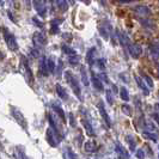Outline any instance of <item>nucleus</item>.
Masks as SVG:
<instances>
[{"label": "nucleus", "instance_id": "obj_1", "mask_svg": "<svg viewBox=\"0 0 159 159\" xmlns=\"http://www.w3.org/2000/svg\"><path fill=\"white\" fill-rule=\"evenodd\" d=\"M65 79H66V83L70 85V88L72 89V91L74 92V95L77 96V98L79 101H83V96H81V89H80V85L78 83L77 78L73 75V73L71 71H65Z\"/></svg>", "mask_w": 159, "mask_h": 159}, {"label": "nucleus", "instance_id": "obj_2", "mask_svg": "<svg viewBox=\"0 0 159 159\" xmlns=\"http://www.w3.org/2000/svg\"><path fill=\"white\" fill-rule=\"evenodd\" d=\"M2 36H4V41L6 43L7 48L11 50V52H17L18 50V43H17V40L15 37V35L8 30L7 28L2 26Z\"/></svg>", "mask_w": 159, "mask_h": 159}, {"label": "nucleus", "instance_id": "obj_3", "mask_svg": "<svg viewBox=\"0 0 159 159\" xmlns=\"http://www.w3.org/2000/svg\"><path fill=\"white\" fill-rule=\"evenodd\" d=\"M10 109H11V114H12L13 119L18 122V125L23 128L25 132H28V122H26V119L24 117L23 112L19 109H17L16 107H10Z\"/></svg>", "mask_w": 159, "mask_h": 159}, {"label": "nucleus", "instance_id": "obj_4", "mask_svg": "<svg viewBox=\"0 0 159 159\" xmlns=\"http://www.w3.org/2000/svg\"><path fill=\"white\" fill-rule=\"evenodd\" d=\"M98 31L99 35L103 37L104 40H109V37L112 36V25L109 20H103L98 25Z\"/></svg>", "mask_w": 159, "mask_h": 159}, {"label": "nucleus", "instance_id": "obj_5", "mask_svg": "<svg viewBox=\"0 0 159 159\" xmlns=\"http://www.w3.org/2000/svg\"><path fill=\"white\" fill-rule=\"evenodd\" d=\"M46 139H47V143H49V146H52V147H57L60 141H61V138L57 135L52 128H48L47 129Z\"/></svg>", "mask_w": 159, "mask_h": 159}, {"label": "nucleus", "instance_id": "obj_6", "mask_svg": "<svg viewBox=\"0 0 159 159\" xmlns=\"http://www.w3.org/2000/svg\"><path fill=\"white\" fill-rule=\"evenodd\" d=\"M126 48H127L129 55L132 56L133 59H139V57H140V55L143 54V48H141V46H139L138 43L129 42Z\"/></svg>", "mask_w": 159, "mask_h": 159}, {"label": "nucleus", "instance_id": "obj_7", "mask_svg": "<svg viewBox=\"0 0 159 159\" xmlns=\"http://www.w3.org/2000/svg\"><path fill=\"white\" fill-rule=\"evenodd\" d=\"M133 12L135 13L138 18H146V17H151L152 12L151 10L145 6V5H139V6H134L133 7Z\"/></svg>", "mask_w": 159, "mask_h": 159}, {"label": "nucleus", "instance_id": "obj_8", "mask_svg": "<svg viewBox=\"0 0 159 159\" xmlns=\"http://www.w3.org/2000/svg\"><path fill=\"white\" fill-rule=\"evenodd\" d=\"M32 6L36 10L40 17H44L47 15V7L44 0H32Z\"/></svg>", "mask_w": 159, "mask_h": 159}, {"label": "nucleus", "instance_id": "obj_9", "mask_svg": "<svg viewBox=\"0 0 159 159\" xmlns=\"http://www.w3.org/2000/svg\"><path fill=\"white\" fill-rule=\"evenodd\" d=\"M20 62H22V65H23L24 70H25V73H26V80H28V83H29L30 85H32V84H34V74H32L31 68H30V66H29L28 59H26L24 55H22V57H20Z\"/></svg>", "mask_w": 159, "mask_h": 159}, {"label": "nucleus", "instance_id": "obj_10", "mask_svg": "<svg viewBox=\"0 0 159 159\" xmlns=\"http://www.w3.org/2000/svg\"><path fill=\"white\" fill-rule=\"evenodd\" d=\"M97 108H98V111H99V114H101V116L103 117L105 125L108 126V128H111V120H110L109 115H108V112H107V109H105V105H104L103 101H99V102H98Z\"/></svg>", "mask_w": 159, "mask_h": 159}, {"label": "nucleus", "instance_id": "obj_11", "mask_svg": "<svg viewBox=\"0 0 159 159\" xmlns=\"http://www.w3.org/2000/svg\"><path fill=\"white\" fill-rule=\"evenodd\" d=\"M32 42H34V46L36 48L44 47L47 44V37L42 32H35L34 37H32Z\"/></svg>", "mask_w": 159, "mask_h": 159}, {"label": "nucleus", "instance_id": "obj_12", "mask_svg": "<svg viewBox=\"0 0 159 159\" xmlns=\"http://www.w3.org/2000/svg\"><path fill=\"white\" fill-rule=\"evenodd\" d=\"M48 121H49V126H50V128H52V129L55 132L56 134H57V135L62 139V138H64L62 129H61V127L59 126V123H57L55 120H54V117H53V115H52V114H48Z\"/></svg>", "mask_w": 159, "mask_h": 159}, {"label": "nucleus", "instance_id": "obj_13", "mask_svg": "<svg viewBox=\"0 0 159 159\" xmlns=\"http://www.w3.org/2000/svg\"><path fill=\"white\" fill-rule=\"evenodd\" d=\"M39 72L42 77H47L48 74L50 73L49 68H48V62H47V57L46 56H42L40 59V65H39Z\"/></svg>", "mask_w": 159, "mask_h": 159}, {"label": "nucleus", "instance_id": "obj_14", "mask_svg": "<svg viewBox=\"0 0 159 159\" xmlns=\"http://www.w3.org/2000/svg\"><path fill=\"white\" fill-rule=\"evenodd\" d=\"M81 123H83V127L85 128V132H86V134H88L89 136L96 135L95 129H93L92 125H91V121H90L88 117H83V119H81Z\"/></svg>", "mask_w": 159, "mask_h": 159}, {"label": "nucleus", "instance_id": "obj_15", "mask_svg": "<svg viewBox=\"0 0 159 159\" xmlns=\"http://www.w3.org/2000/svg\"><path fill=\"white\" fill-rule=\"evenodd\" d=\"M115 151H116V153L119 154L120 158H129V157H130L127 150H126V148H125V147H123L119 141H116V143H115Z\"/></svg>", "mask_w": 159, "mask_h": 159}, {"label": "nucleus", "instance_id": "obj_16", "mask_svg": "<svg viewBox=\"0 0 159 159\" xmlns=\"http://www.w3.org/2000/svg\"><path fill=\"white\" fill-rule=\"evenodd\" d=\"M143 79V78H140L139 75H135V81H136V84H138V86H139V89L143 91L145 96H148L150 95V90H148V88H147L146 81Z\"/></svg>", "mask_w": 159, "mask_h": 159}, {"label": "nucleus", "instance_id": "obj_17", "mask_svg": "<svg viewBox=\"0 0 159 159\" xmlns=\"http://www.w3.org/2000/svg\"><path fill=\"white\" fill-rule=\"evenodd\" d=\"M91 81H92V85L96 90L98 91H103L104 90V85H103V81L102 79L98 77V75H95V73L92 72V77H91Z\"/></svg>", "mask_w": 159, "mask_h": 159}, {"label": "nucleus", "instance_id": "obj_18", "mask_svg": "<svg viewBox=\"0 0 159 159\" xmlns=\"http://www.w3.org/2000/svg\"><path fill=\"white\" fill-rule=\"evenodd\" d=\"M138 19H139V22H140V24L143 25V28L150 29V30H154L156 24H154V22L152 20L151 17H146V18H138Z\"/></svg>", "mask_w": 159, "mask_h": 159}, {"label": "nucleus", "instance_id": "obj_19", "mask_svg": "<svg viewBox=\"0 0 159 159\" xmlns=\"http://www.w3.org/2000/svg\"><path fill=\"white\" fill-rule=\"evenodd\" d=\"M56 103H57V102H54V103L52 104V109L57 114V116L61 119V121H62L64 123H66V112L64 111V109H62L59 104H56Z\"/></svg>", "mask_w": 159, "mask_h": 159}, {"label": "nucleus", "instance_id": "obj_20", "mask_svg": "<svg viewBox=\"0 0 159 159\" xmlns=\"http://www.w3.org/2000/svg\"><path fill=\"white\" fill-rule=\"evenodd\" d=\"M96 53H97V50H96V48H90L88 50V53H86V61H88V64L92 67L96 62Z\"/></svg>", "mask_w": 159, "mask_h": 159}, {"label": "nucleus", "instance_id": "obj_21", "mask_svg": "<svg viewBox=\"0 0 159 159\" xmlns=\"http://www.w3.org/2000/svg\"><path fill=\"white\" fill-rule=\"evenodd\" d=\"M64 19H53L52 20V26H50V34L52 35H56L60 32V23H62Z\"/></svg>", "mask_w": 159, "mask_h": 159}, {"label": "nucleus", "instance_id": "obj_22", "mask_svg": "<svg viewBox=\"0 0 159 159\" xmlns=\"http://www.w3.org/2000/svg\"><path fill=\"white\" fill-rule=\"evenodd\" d=\"M84 150L88 153H93V152L97 151V143L96 141H92V140H88L84 143Z\"/></svg>", "mask_w": 159, "mask_h": 159}, {"label": "nucleus", "instance_id": "obj_23", "mask_svg": "<svg viewBox=\"0 0 159 159\" xmlns=\"http://www.w3.org/2000/svg\"><path fill=\"white\" fill-rule=\"evenodd\" d=\"M56 93H57V96L62 99V101H67L68 99V93H67V91H66V89L64 88V86H61L60 84H56Z\"/></svg>", "mask_w": 159, "mask_h": 159}, {"label": "nucleus", "instance_id": "obj_24", "mask_svg": "<svg viewBox=\"0 0 159 159\" xmlns=\"http://www.w3.org/2000/svg\"><path fill=\"white\" fill-rule=\"evenodd\" d=\"M80 74H81V81L85 86H89L90 85V80H89V75H88V71H86V67L85 66H81L80 67Z\"/></svg>", "mask_w": 159, "mask_h": 159}, {"label": "nucleus", "instance_id": "obj_25", "mask_svg": "<svg viewBox=\"0 0 159 159\" xmlns=\"http://www.w3.org/2000/svg\"><path fill=\"white\" fill-rule=\"evenodd\" d=\"M143 135L146 138V139H148V140H152L153 143H157L158 141V135H157V133H154V132H150V130H143Z\"/></svg>", "mask_w": 159, "mask_h": 159}, {"label": "nucleus", "instance_id": "obj_26", "mask_svg": "<svg viewBox=\"0 0 159 159\" xmlns=\"http://www.w3.org/2000/svg\"><path fill=\"white\" fill-rule=\"evenodd\" d=\"M150 54L152 57L159 60V43H154L150 47Z\"/></svg>", "mask_w": 159, "mask_h": 159}, {"label": "nucleus", "instance_id": "obj_27", "mask_svg": "<svg viewBox=\"0 0 159 159\" xmlns=\"http://www.w3.org/2000/svg\"><path fill=\"white\" fill-rule=\"evenodd\" d=\"M126 141H127L128 145H129V148H130V151H135L136 143H135V139H134V136L132 135V134H128V135L126 136Z\"/></svg>", "mask_w": 159, "mask_h": 159}, {"label": "nucleus", "instance_id": "obj_28", "mask_svg": "<svg viewBox=\"0 0 159 159\" xmlns=\"http://www.w3.org/2000/svg\"><path fill=\"white\" fill-rule=\"evenodd\" d=\"M56 6L61 12H66L68 10V2L67 0H56Z\"/></svg>", "mask_w": 159, "mask_h": 159}, {"label": "nucleus", "instance_id": "obj_29", "mask_svg": "<svg viewBox=\"0 0 159 159\" xmlns=\"http://www.w3.org/2000/svg\"><path fill=\"white\" fill-rule=\"evenodd\" d=\"M120 97H121V99L125 101V102H128V101H129V93H128L127 88H125V86H121V88H120Z\"/></svg>", "mask_w": 159, "mask_h": 159}, {"label": "nucleus", "instance_id": "obj_30", "mask_svg": "<svg viewBox=\"0 0 159 159\" xmlns=\"http://www.w3.org/2000/svg\"><path fill=\"white\" fill-rule=\"evenodd\" d=\"M61 50L64 52L66 55H68V56L77 55V52H75V49H73V48H71L70 46H67V44H64V46L61 47Z\"/></svg>", "mask_w": 159, "mask_h": 159}, {"label": "nucleus", "instance_id": "obj_31", "mask_svg": "<svg viewBox=\"0 0 159 159\" xmlns=\"http://www.w3.org/2000/svg\"><path fill=\"white\" fill-rule=\"evenodd\" d=\"M47 62H48V68H49V72L50 73H55V60L53 57H48L47 59Z\"/></svg>", "mask_w": 159, "mask_h": 159}, {"label": "nucleus", "instance_id": "obj_32", "mask_svg": "<svg viewBox=\"0 0 159 159\" xmlns=\"http://www.w3.org/2000/svg\"><path fill=\"white\" fill-rule=\"evenodd\" d=\"M143 127L146 130H150V132H154L157 133V128L153 125V122H148V121H143Z\"/></svg>", "mask_w": 159, "mask_h": 159}, {"label": "nucleus", "instance_id": "obj_33", "mask_svg": "<svg viewBox=\"0 0 159 159\" xmlns=\"http://www.w3.org/2000/svg\"><path fill=\"white\" fill-rule=\"evenodd\" d=\"M105 98H107V103L109 105L114 104V93H112L110 90H107L105 91Z\"/></svg>", "mask_w": 159, "mask_h": 159}, {"label": "nucleus", "instance_id": "obj_34", "mask_svg": "<svg viewBox=\"0 0 159 159\" xmlns=\"http://www.w3.org/2000/svg\"><path fill=\"white\" fill-rule=\"evenodd\" d=\"M79 60H80V56L77 54V55H72L68 56V62L71 66H75V65L79 64Z\"/></svg>", "mask_w": 159, "mask_h": 159}, {"label": "nucleus", "instance_id": "obj_35", "mask_svg": "<svg viewBox=\"0 0 159 159\" xmlns=\"http://www.w3.org/2000/svg\"><path fill=\"white\" fill-rule=\"evenodd\" d=\"M143 80L146 81V84H147V86H148V88H150V89L154 88L153 80H152V78L150 77V75H147V74H143Z\"/></svg>", "mask_w": 159, "mask_h": 159}, {"label": "nucleus", "instance_id": "obj_36", "mask_svg": "<svg viewBox=\"0 0 159 159\" xmlns=\"http://www.w3.org/2000/svg\"><path fill=\"white\" fill-rule=\"evenodd\" d=\"M57 70H56V75L59 77V75H61V73H62V70H64V61L61 60V59H59L57 60Z\"/></svg>", "mask_w": 159, "mask_h": 159}, {"label": "nucleus", "instance_id": "obj_37", "mask_svg": "<svg viewBox=\"0 0 159 159\" xmlns=\"http://www.w3.org/2000/svg\"><path fill=\"white\" fill-rule=\"evenodd\" d=\"M16 158H26V154L24 153L23 147H17L16 148V154H15Z\"/></svg>", "mask_w": 159, "mask_h": 159}, {"label": "nucleus", "instance_id": "obj_38", "mask_svg": "<svg viewBox=\"0 0 159 159\" xmlns=\"http://www.w3.org/2000/svg\"><path fill=\"white\" fill-rule=\"evenodd\" d=\"M121 109H122V111L125 112L127 116H132V108H130L128 104H123V105L121 107Z\"/></svg>", "mask_w": 159, "mask_h": 159}, {"label": "nucleus", "instance_id": "obj_39", "mask_svg": "<svg viewBox=\"0 0 159 159\" xmlns=\"http://www.w3.org/2000/svg\"><path fill=\"white\" fill-rule=\"evenodd\" d=\"M65 151L67 152V154H65V156H66V158H77V157H78V156H77L74 152L72 151L70 147H67Z\"/></svg>", "mask_w": 159, "mask_h": 159}, {"label": "nucleus", "instance_id": "obj_40", "mask_svg": "<svg viewBox=\"0 0 159 159\" xmlns=\"http://www.w3.org/2000/svg\"><path fill=\"white\" fill-rule=\"evenodd\" d=\"M32 23L35 24V25H37V28H40V29H43V26H44V23L43 22H41L39 18H36V17H34L32 18Z\"/></svg>", "mask_w": 159, "mask_h": 159}, {"label": "nucleus", "instance_id": "obj_41", "mask_svg": "<svg viewBox=\"0 0 159 159\" xmlns=\"http://www.w3.org/2000/svg\"><path fill=\"white\" fill-rule=\"evenodd\" d=\"M96 64L98 65L99 70H102V71H105V60H104V59H98V60L96 61Z\"/></svg>", "mask_w": 159, "mask_h": 159}, {"label": "nucleus", "instance_id": "obj_42", "mask_svg": "<svg viewBox=\"0 0 159 159\" xmlns=\"http://www.w3.org/2000/svg\"><path fill=\"white\" fill-rule=\"evenodd\" d=\"M98 77L102 79V81H103V83H105V84H109V78H108V75H107V73H105V72H101V73L98 74Z\"/></svg>", "mask_w": 159, "mask_h": 159}, {"label": "nucleus", "instance_id": "obj_43", "mask_svg": "<svg viewBox=\"0 0 159 159\" xmlns=\"http://www.w3.org/2000/svg\"><path fill=\"white\" fill-rule=\"evenodd\" d=\"M135 156H136V158H145V151H143V148H139V150H136Z\"/></svg>", "mask_w": 159, "mask_h": 159}, {"label": "nucleus", "instance_id": "obj_44", "mask_svg": "<svg viewBox=\"0 0 159 159\" xmlns=\"http://www.w3.org/2000/svg\"><path fill=\"white\" fill-rule=\"evenodd\" d=\"M68 119H70V123H71L72 127H75V120H74V114L73 112L68 114Z\"/></svg>", "mask_w": 159, "mask_h": 159}, {"label": "nucleus", "instance_id": "obj_45", "mask_svg": "<svg viewBox=\"0 0 159 159\" xmlns=\"http://www.w3.org/2000/svg\"><path fill=\"white\" fill-rule=\"evenodd\" d=\"M151 117L153 119V121H154V122H157V125L159 126V112H157V111L153 112V114L151 115Z\"/></svg>", "mask_w": 159, "mask_h": 159}, {"label": "nucleus", "instance_id": "obj_46", "mask_svg": "<svg viewBox=\"0 0 159 159\" xmlns=\"http://www.w3.org/2000/svg\"><path fill=\"white\" fill-rule=\"evenodd\" d=\"M117 2H121V4H129V2H134V1H138V0H116Z\"/></svg>", "mask_w": 159, "mask_h": 159}, {"label": "nucleus", "instance_id": "obj_47", "mask_svg": "<svg viewBox=\"0 0 159 159\" xmlns=\"http://www.w3.org/2000/svg\"><path fill=\"white\" fill-rule=\"evenodd\" d=\"M62 37H64L65 40H66V39H67V40H68V41H71V40H72L71 34H64V36H62Z\"/></svg>", "mask_w": 159, "mask_h": 159}, {"label": "nucleus", "instance_id": "obj_48", "mask_svg": "<svg viewBox=\"0 0 159 159\" xmlns=\"http://www.w3.org/2000/svg\"><path fill=\"white\" fill-rule=\"evenodd\" d=\"M24 1H25V4H26V6H28V10H29V8H31V2L32 1H30V0H24Z\"/></svg>", "mask_w": 159, "mask_h": 159}, {"label": "nucleus", "instance_id": "obj_49", "mask_svg": "<svg viewBox=\"0 0 159 159\" xmlns=\"http://www.w3.org/2000/svg\"><path fill=\"white\" fill-rule=\"evenodd\" d=\"M31 54L34 56H39V54H40V52L39 50H36V49H32L31 50Z\"/></svg>", "mask_w": 159, "mask_h": 159}, {"label": "nucleus", "instance_id": "obj_50", "mask_svg": "<svg viewBox=\"0 0 159 159\" xmlns=\"http://www.w3.org/2000/svg\"><path fill=\"white\" fill-rule=\"evenodd\" d=\"M154 109H156V111L157 112H159V103L154 104Z\"/></svg>", "mask_w": 159, "mask_h": 159}, {"label": "nucleus", "instance_id": "obj_51", "mask_svg": "<svg viewBox=\"0 0 159 159\" xmlns=\"http://www.w3.org/2000/svg\"><path fill=\"white\" fill-rule=\"evenodd\" d=\"M80 1H81V2H85L86 5H89V4H90V0H80Z\"/></svg>", "mask_w": 159, "mask_h": 159}, {"label": "nucleus", "instance_id": "obj_52", "mask_svg": "<svg viewBox=\"0 0 159 159\" xmlns=\"http://www.w3.org/2000/svg\"><path fill=\"white\" fill-rule=\"evenodd\" d=\"M70 1H71V4H72V5L74 4V0H70Z\"/></svg>", "mask_w": 159, "mask_h": 159}, {"label": "nucleus", "instance_id": "obj_53", "mask_svg": "<svg viewBox=\"0 0 159 159\" xmlns=\"http://www.w3.org/2000/svg\"><path fill=\"white\" fill-rule=\"evenodd\" d=\"M157 70H158V73H159V65L157 66Z\"/></svg>", "mask_w": 159, "mask_h": 159}, {"label": "nucleus", "instance_id": "obj_54", "mask_svg": "<svg viewBox=\"0 0 159 159\" xmlns=\"http://www.w3.org/2000/svg\"><path fill=\"white\" fill-rule=\"evenodd\" d=\"M44 1H46V2H47V1H48V0H44Z\"/></svg>", "mask_w": 159, "mask_h": 159}]
</instances>
